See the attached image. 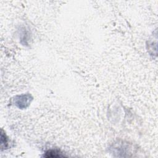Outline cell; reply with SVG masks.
Segmentation results:
<instances>
[{
  "label": "cell",
  "mask_w": 158,
  "mask_h": 158,
  "mask_svg": "<svg viewBox=\"0 0 158 158\" xmlns=\"http://www.w3.org/2000/svg\"><path fill=\"white\" fill-rule=\"evenodd\" d=\"M46 157H64V155L62 154L60 151L52 149V150H49L46 153V154L45 155Z\"/></svg>",
  "instance_id": "cell-1"
}]
</instances>
